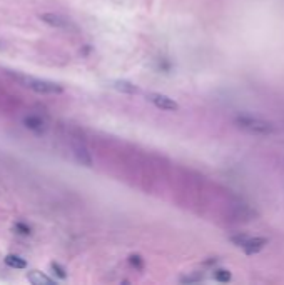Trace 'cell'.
I'll list each match as a JSON object with an SVG mask.
<instances>
[{"label": "cell", "mask_w": 284, "mask_h": 285, "mask_svg": "<svg viewBox=\"0 0 284 285\" xmlns=\"http://www.w3.org/2000/svg\"><path fill=\"white\" fill-rule=\"evenodd\" d=\"M40 20L47 25L54 29H60V30H72V32H77V25L72 24L71 19L60 15V14H54V12H45V14H40Z\"/></svg>", "instance_id": "3957f363"}, {"label": "cell", "mask_w": 284, "mask_h": 285, "mask_svg": "<svg viewBox=\"0 0 284 285\" xmlns=\"http://www.w3.org/2000/svg\"><path fill=\"white\" fill-rule=\"evenodd\" d=\"M27 280L34 285H54V279L47 277L45 274H42L40 270H30L27 274Z\"/></svg>", "instance_id": "9c48e42d"}, {"label": "cell", "mask_w": 284, "mask_h": 285, "mask_svg": "<svg viewBox=\"0 0 284 285\" xmlns=\"http://www.w3.org/2000/svg\"><path fill=\"white\" fill-rule=\"evenodd\" d=\"M50 270H52V274H54L57 279H60V280H66V279H67V270L64 269V267L60 265V263L52 262V263H50Z\"/></svg>", "instance_id": "8fae6325"}, {"label": "cell", "mask_w": 284, "mask_h": 285, "mask_svg": "<svg viewBox=\"0 0 284 285\" xmlns=\"http://www.w3.org/2000/svg\"><path fill=\"white\" fill-rule=\"evenodd\" d=\"M266 244H268L266 237H248L246 242H244L241 247H243V250L248 255H252V253L261 252V250L266 247Z\"/></svg>", "instance_id": "5b68a950"}, {"label": "cell", "mask_w": 284, "mask_h": 285, "mask_svg": "<svg viewBox=\"0 0 284 285\" xmlns=\"http://www.w3.org/2000/svg\"><path fill=\"white\" fill-rule=\"evenodd\" d=\"M214 279L217 280V282H231V272L226 270V269H217L214 272Z\"/></svg>", "instance_id": "7c38bea8"}, {"label": "cell", "mask_w": 284, "mask_h": 285, "mask_svg": "<svg viewBox=\"0 0 284 285\" xmlns=\"http://www.w3.org/2000/svg\"><path fill=\"white\" fill-rule=\"evenodd\" d=\"M24 125L25 128H29V130L36 133H42L45 130V122L38 115H27V117H24Z\"/></svg>", "instance_id": "52a82bcc"}, {"label": "cell", "mask_w": 284, "mask_h": 285, "mask_svg": "<svg viewBox=\"0 0 284 285\" xmlns=\"http://www.w3.org/2000/svg\"><path fill=\"white\" fill-rule=\"evenodd\" d=\"M112 87L117 90V92H122V94H127V95H136V94L141 92L139 87L129 80H114Z\"/></svg>", "instance_id": "ba28073f"}, {"label": "cell", "mask_w": 284, "mask_h": 285, "mask_svg": "<svg viewBox=\"0 0 284 285\" xmlns=\"http://www.w3.org/2000/svg\"><path fill=\"white\" fill-rule=\"evenodd\" d=\"M236 124H238L239 128L252 133H259V135H266V133H273L276 128L271 122H266V120L256 119V117H248V115H241V117L236 119Z\"/></svg>", "instance_id": "7a4b0ae2"}, {"label": "cell", "mask_w": 284, "mask_h": 285, "mask_svg": "<svg viewBox=\"0 0 284 285\" xmlns=\"http://www.w3.org/2000/svg\"><path fill=\"white\" fill-rule=\"evenodd\" d=\"M74 157L75 160L84 167H92V155L87 150V147L82 144H75L74 145Z\"/></svg>", "instance_id": "8992f818"}, {"label": "cell", "mask_w": 284, "mask_h": 285, "mask_svg": "<svg viewBox=\"0 0 284 285\" xmlns=\"http://www.w3.org/2000/svg\"><path fill=\"white\" fill-rule=\"evenodd\" d=\"M3 262H5V265H8L10 269H17V270H22L27 267V262H25V258L19 257V255H14V253H10V255H7L3 258Z\"/></svg>", "instance_id": "30bf717a"}, {"label": "cell", "mask_w": 284, "mask_h": 285, "mask_svg": "<svg viewBox=\"0 0 284 285\" xmlns=\"http://www.w3.org/2000/svg\"><path fill=\"white\" fill-rule=\"evenodd\" d=\"M129 263H131L132 267H136L137 270L144 269V258H142L139 253H132V255L129 257Z\"/></svg>", "instance_id": "4fadbf2b"}, {"label": "cell", "mask_w": 284, "mask_h": 285, "mask_svg": "<svg viewBox=\"0 0 284 285\" xmlns=\"http://www.w3.org/2000/svg\"><path fill=\"white\" fill-rule=\"evenodd\" d=\"M7 77H10L12 80H15L17 84H20L22 87L25 89H30L37 94H52V95H57V94H62L64 92V87L55 82H50V80H44V79H36V77H30V75H25V73H20V72H15V70H3Z\"/></svg>", "instance_id": "6da1fadb"}, {"label": "cell", "mask_w": 284, "mask_h": 285, "mask_svg": "<svg viewBox=\"0 0 284 285\" xmlns=\"http://www.w3.org/2000/svg\"><path fill=\"white\" fill-rule=\"evenodd\" d=\"M202 277H201V275H191V277H182V279H180V282H184V284H186V282H197V280H201Z\"/></svg>", "instance_id": "9a60e30c"}, {"label": "cell", "mask_w": 284, "mask_h": 285, "mask_svg": "<svg viewBox=\"0 0 284 285\" xmlns=\"http://www.w3.org/2000/svg\"><path fill=\"white\" fill-rule=\"evenodd\" d=\"M2 50H3V42L0 40V52H2Z\"/></svg>", "instance_id": "2e32d148"}, {"label": "cell", "mask_w": 284, "mask_h": 285, "mask_svg": "<svg viewBox=\"0 0 284 285\" xmlns=\"http://www.w3.org/2000/svg\"><path fill=\"white\" fill-rule=\"evenodd\" d=\"M14 230L20 235H30L32 234V227L27 225V223H24V222H17L14 225Z\"/></svg>", "instance_id": "5bb4252c"}, {"label": "cell", "mask_w": 284, "mask_h": 285, "mask_svg": "<svg viewBox=\"0 0 284 285\" xmlns=\"http://www.w3.org/2000/svg\"><path fill=\"white\" fill-rule=\"evenodd\" d=\"M145 98H147L150 103H154V105H156L157 109H161V110H166V112L179 110V103L176 102L174 98L167 97V95H164V94L150 92V94L145 95Z\"/></svg>", "instance_id": "277c9868"}]
</instances>
